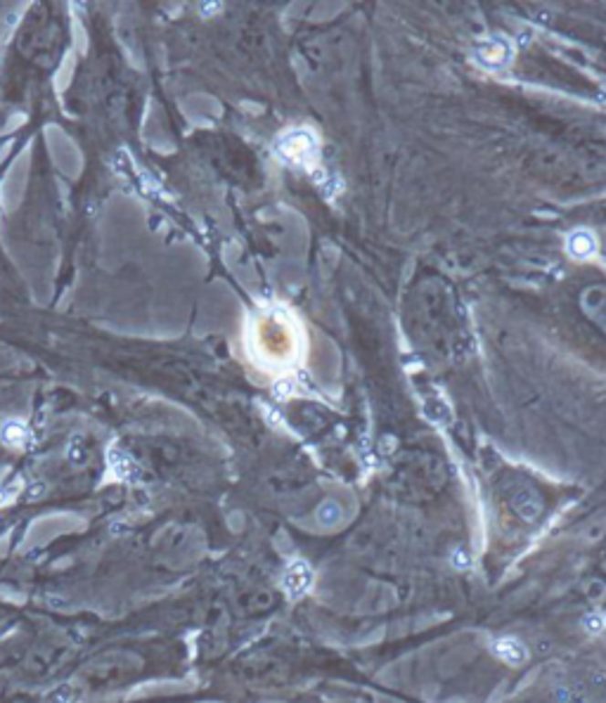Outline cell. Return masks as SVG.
<instances>
[{
    "mask_svg": "<svg viewBox=\"0 0 606 703\" xmlns=\"http://www.w3.org/2000/svg\"><path fill=\"white\" fill-rule=\"evenodd\" d=\"M142 670H145V658L138 651H105L76 673V685L86 692H110L138 680Z\"/></svg>",
    "mask_w": 606,
    "mask_h": 703,
    "instance_id": "6da1fadb",
    "label": "cell"
},
{
    "mask_svg": "<svg viewBox=\"0 0 606 703\" xmlns=\"http://www.w3.org/2000/svg\"><path fill=\"white\" fill-rule=\"evenodd\" d=\"M275 152L285 162L297 163V166H308L318 157V140L306 128H297V131H289L275 142Z\"/></svg>",
    "mask_w": 606,
    "mask_h": 703,
    "instance_id": "7a4b0ae2",
    "label": "cell"
},
{
    "mask_svg": "<svg viewBox=\"0 0 606 703\" xmlns=\"http://www.w3.org/2000/svg\"><path fill=\"white\" fill-rule=\"evenodd\" d=\"M476 59L488 69H502L512 59V46L507 38H490L476 47Z\"/></svg>",
    "mask_w": 606,
    "mask_h": 703,
    "instance_id": "3957f363",
    "label": "cell"
},
{
    "mask_svg": "<svg viewBox=\"0 0 606 703\" xmlns=\"http://www.w3.org/2000/svg\"><path fill=\"white\" fill-rule=\"evenodd\" d=\"M310 585H313V569H310L306 561H301V559L294 561V564L287 569L285 578H282L285 593L294 599L303 597V594L310 590Z\"/></svg>",
    "mask_w": 606,
    "mask_h": 703,
    "instance_id": "277c9868",
    "label": "cell"
},
{
    "mask_svg": "<svg viewBox=\"0 0 606 703\" xmlns=\"http://www.w3.org/2000/svg\"><path fill=\"white\" fill-rule=\"evenodd\" d=\"M67 654V646H41V649H36L34 654H31V658L26 661V668L34 670V673H46V670L55 668L62 658H65Z\"/></svg>",
    "mask_w": 606,
    "mask_h": 703,
    "instance_id": "5b68a950",
    "label": "cell"
},
{
    "mask_svg": "<svg viewBox=\"0 0 606 703\" xmlns=\"http://www.w3.org/2000/svg\"><path fill=\"white\" fill-rule=\"evenodd\" d=\"M493 651H496L497 658H502V661L509 663V666H521V663L528 658L526 646L521 645L519 639H514V637L496 639V642H493Z\"/></svg>",
    "mask_w": 606,
    "mask_h": 703,
    "instance_id": "8992f818",
    "label": "cell"
},
{
    "mask_svg": "<svg viewBox=\"0 0 606 703\" xmlns=\"http://www.w3.org/2000/svg\"><path fill=\"white\" fill-rule=\"evenodd\" d=\"M566 249H569V254L576 256V258H588V256L595 254L597 245H595V237L590 233H585V230H578V233L569 235V239H566Z\"/></svg>",
    "mask_w": 606,
    "mask_h": 703,
    "instance_id": "52a82bcc",
    "label": "cell"
},
{
    "mask_svg": "<svg viewBox=\"0 0 606 703\" xmlns=\"http://www.w3.org/2000/svg\"><path fill=\"white\" fill-rule=\"evenodd\" d=\"M514 509L519 511L526 521H536L538 514L542 511V502L538 500V495L533 490H521L514 495Z\"/></svg>",
    "mask_w": 606,
    "mask_h": 703,
    "instance_id": "ba28073f",
    "label": "cell"
},
{
    "mask_svg": "<svg viewBox=\"0 0 606 703\" xmlns=\"http://www.w3.org/2000/svg\"><path fill=\"white\" fill-rule=\"evenodd\" d=\"M315 517H318L320 526L332 529V526H339V523H341L344 511H341V507H339L334 500H325L320 507H318V514H315Z\"/></svg>",
    "mask_w": 606,
    "mask_h": 703,
    "instance_id": "9c48e42d",
    "label": "cell"
},
{
    "mask_svg": "<svg viewBox=\"0 0 606 703\" xmlns=\"http://www.w3.org/2000/svg\"><path fill=\"white\" fill-rule=\"evenodd\" d=\"M585 628H588L590 633H601V630H604V618L597 616V614H590V616L585 618Z\"/></svg>",
    "mask_w": 606,
    "mask_h": 703,
    "instance_id": "30bf717a",
    "label": "cell"
},
{
    "mask_svg": "<svg viewBox=\"0 0 606 703\" xmlns=\"http://www.w3.org/2000/svg\"><path fill=\"white\" fill-rule=\"evenodd\" d=\"M454 564L460 566V569H462V566H469V557H466V554L462 552V550H457V554H454Z\"/></svg>",
    "mask_w": 606,
    "mask_h": 703,
    "instance_id": "8fae6325",
    "label": "cell"
},
{
    "mask_svg": "<svg viewBox=\"0 0 606 703\" xmlns=\"http://www.w3.org/2000/svg\"><path fill=\"white\" fill-rule=\"evenodd\" d=\"M601 618H604V625H606V614H604V616H601Z\"/></svg>",
    "mask_w": 606,
    "mask_h": 703,
    "instance_id": "7c38bea8",
    "label": "cell"
}]
</instances>
